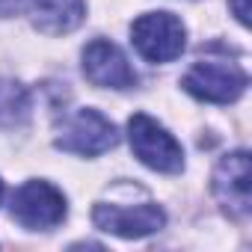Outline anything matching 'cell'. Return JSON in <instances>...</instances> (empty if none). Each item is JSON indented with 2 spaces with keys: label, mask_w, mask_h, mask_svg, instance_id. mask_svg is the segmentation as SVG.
<instances>
[{
  "label": "cell",
  "mask_w": 252,
  "mask_h": 252,
  "mask_svg": "<svg viewBox=\"0 0 252 252\" xmlns=\"http://www.w3.org/2000/svg\"><path fill=\"white\" fill-rule=\"evenodd\" d=\"M128 140H131V149L143 166H149L155 172H166V175H175L184 169V152H181L178 140L158 119H152L146 113L131 116Z\"/></svg>",
  "instance_id": "6da1fadb"
},
{
  "label": "cell",
  "mask_w": 252,
  "mask_h": 252,
  "mask_svg": "<svg viewBox=\"0 0 252 252\" xmlns=\"http://www.w3.org/2000/svg\"><path fill=\"white\" fill-rule=\"evenodd\" d=\"M131 42L149 63H172L187 48V27L172 12H146L131 24Z\"/></svg>",
  "instance_id": "7a4b0ae2"
},
{
  "label": "cell",
  "mask_w": 252,
  "mask_h": 252,
  "mask_svg": "<svg viewBox=\"0 0 252 252\" xmlns=\"http://www.w3.org/2000/svg\"><path fill=\"white\" fill-rule=\"evenodd\" d=\"M246 71L225 60H199L181 80L184 92L211 104H231L246 92Z\"/></svg>",
  "instance_id": "3957f363"
},
{
  "label": "cell",
  "mask_w": 252,
  "mask_h": 252,
  "mask_svg": "<svg viewBox=\"0 0 252 252\" xmlns=\"http://www.w3.org/2000/svg\"><path fill=\"white\" fill-rule=\"evenodd\" d=\"M116 143H119L116 125L89 107L68 116L57 137V149H63L68 155H80V158H98V155L110 152Z\"/></svg>",
  "instance_id": "277c9868"
},
{
  "label": "cell",
  "mask_w": 252,
  "mask_h": 252,
  "mask_svg": "<svg viewBox=\"0 0 252 252\" xmlns=\"http://www.w3.org/2000/svg\"><path fill=\"white\" fill-rule=\"evenodd\" d=\"M65 196L51 181H27L12 196V217L30 231H51L65 220Z\"/></svg>",
  "instance_id": "5b68a950"
},
{
  "label": "cell",
  "mask_w": 252,
  "mask_h": 252,
  "mask_svg": "<svg viewBox=\"0 0 252 252\" xmlns=\"http://www.w3.org/2000/svg\"><path fill=\"white\" fill-rule=\"evenodd\" d=\"M252 169H249V152H231L225 155L214 169V196L220 208L231 220H246L252 211V187H249Z\"/></svg>",
  "instance_id": "8992f818"
},
{
  "label": "cell",
  "mask_w": 252,
  "mask_h": 252,
  "mask_svg": "<svg viewBox=\"0 0 252 252\" xmlns=\"http://www.w3.org/2000/svg\"><path fill=\"white\" fill-rule=\"evenodd\" d=\"M92 222L107 231V234H116V237H149L155 231H160L166 225V214L163 208L146 202V205H107V202H98L92 208Z\"/></svg>",
  "instance_id": "52a82bcc"
},
{
  "label": "cell",
  "mask_w": 252,
  "mask_h": 252,
  "mask_svg": "<svg viewBox=\"0 0 252 252\" xmlns=\"http://www.w3.org/2000/svg\"><path fill=\"white\" fill-rule=\"evenodd\" d=\"M83 74L101 89H131L137 86V71L110 39H92L83 48Z\"/></svg>",
  "instance_id": "ba28073f"
},
{
  "label": "cell",
  "mask_w": 252,
  "mask_h": 252,
  "mask_svg": "<svg viewBox=\"0 0 252 252\" xmlns=\"http://www.w3.org/2000/svg\"><path fill=\"white\" fill-rule=\"evenodd\" d=\"M33 27L45 36H63L83 24L86 0H33Z\"/></svg>",
  "instance_id": "9c48e42d"
},
{
  "label": "cell",
  "mask_w": 252,
  "mask_h": 252,
  "mask_svg": "<svg viewBox=\"0 0 252 252\" xmlns=\"http://www.w3.org/2000/svg\"><path fill=\"white\" fill-rule=\"evenodd\" d=\"M30 116V92L18 80L0 77V128H15Z\"/></svg>",
  "instance_id": "30bf717a"
},
{
  "label": "cell",
  "mask_w": 252,
  "mask_h": 252,
  "mask_svg": "<svg viewBox=\"0 0 252 252\" xmlns=\"http://www.w3.org/2000/svg\"><path fill=\"white\" fill-rule=\"evenodd\" d=\"M228 6L240 24H249V0H228Z\"/></svg>",
  "instance_id": "8fae6325"
},
{
  "label": "cell",
  "mask_w": 252,
  "mask_h": 252,
  "mask_svg": "<svg viewBox=\"0 0 252 252\" xmlns=\"http://www.w3.org/2000/svg\"><path fill=\"white\" fill-rule=\"evenodd\" d=\"M0 199H3V181H0Z\"/></svg>",
  "instance_id": "7c38bea8"
}]
</instances>
